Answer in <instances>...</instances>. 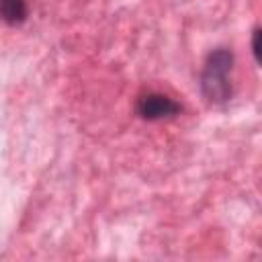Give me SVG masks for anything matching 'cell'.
<instances>
[{"label":"cell","mask_w":262,"mask_h":262,"mask_svg":"<svg viewBox=\"0 0 262 262\" xmlns=\"http://www.w3.org/2000/svg\"><path fill=\"white\" fill-rule=\"evenodd\" d=\"M231 68H233V53L229 49H215L209 53L203 74H201V90L203 96L213 102L221 104L231 98Z\"/></svg>","instance_id":"1"},{"label":"cell","mask_w":262,"mask_h":262,"mask_svg":"<svg viewBox=\"0 0 262 262\" xmlns=\"http://www.w3.org/2000/svg\"><path fill=\"white\" fill-rule=\"evenodd\" d=\"M137 113L147 121H158V119H168V117L178 115L180 104L166 94L147 92L137 100Z\"/></svg>","instance_id":"2"},{"label":"cell","mask_w":262,"mask_h":262,"mask_svg":"<svg viewBox=\"0 0 262 262\" xmlns=\"http://www.w3.org/2000/svg\"><path fill=\"white\" fill-rule=\"evenodd\" d=\"M27 0H0V18L8 25H18L27 18Z\"/></svg>","instance_id":"3"},{"label":"cell","mask_w":262,"mask_h":262,"mask_svg":"<svg viewBox=\"0 0 262 262\" xmlns=\"http://www.w3.org/2000/svg\"><path fill=\"white\" fill-rule=\"evenodd\" d=\"M252 51H254L256 61H260V29H254V35H252Z\"/></svg>","instance_id":"4"}]
</instances>
